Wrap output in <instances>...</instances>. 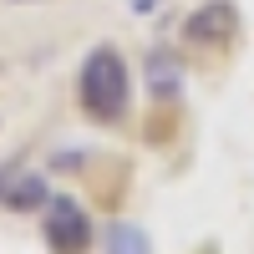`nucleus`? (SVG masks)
<instances>
[{
	"label": "nucleus",
	"instance_id": "obj_1",
	"mask_svg": "<svg viewBox=\"0 0 254 254\" xmlns=\"http://www.w3.org/2000/svg\"><path fill=\"white\" fill-rule=\"evenodd\" d=\"M76 102L87 122L97 127H117L132 107V71H127V61L117 46H92L87 61H81L76 71Z\"/></svg>",
	"mask_w": 254,
	"mask_h": 254
},
{
	"label": "nucleus",
	"instance_id": "obj_2",
	"mask_svg": "<svg viewBox=\"0 0 254 254\" xmlns=\"http://www.w3.org/2000/svg\"><path fill=\"white\" fill-rule=\"evenodd\" d=\"M41 239H46L51 254H92L97 244V224L71 193H51V203L41 208Z\"/></svg>",
	"mask_w": 254,
	"mask_h": 254
},
{
	"label": "nucleus",
	"instance_id": "obj_3",
	"mask_svg": "<svg viewBox=\"0 0 254 254\" xmlns=\"http://www.w3.org/2000/svg\"><path fill=\"white\" fill-rule=\"evenodd\" d=\"M234 36H239L234 0H203V5L183 20V41L188 46H229Z\"/></svg>",
	"mask_w": 254,
	"mask_h": 254
},
{
	"label": "nucleus",
	"instance_id": "obj_4",
	"mask_svg": "<svg viewBox=\"0 0 254 254\" xmlns=\"http://www.w3.org/2000/svg\"><path fill=\"white\" fill-rule=\"evenodd\" d=\"M142 81H147V92H153V102L173 107L183 97V56H173L168 46H153L142 56Z\"/></svg>",
	"mask_w": 254,
	"mask_h": 254
},
{
	"label": "nucleus",
	"instance_id": "obj_5",
	"mask_svg": "<svg viewBox=\"0 0 254 254\" xmlns=\"http://www.w3.org/2000/svg\"><path fill=\"white\" fill-rule=\"evenodd\" d=\"M46 203H51V183L46 173H31V168H15L0 193V208H10V214H41Z\"/></svg>",
	"mask_w": 254,
	"mask_h": 254
},
{
	"label": "nucleus",
	"instance_id": "obj_6",
	"mask_svg": "<svg viewBox=\"0 0 254 254\" xmlns=\"http://www.w3.org/2000/svg\"><path fill=\"white\" fill-rule=\"evenodd\" d=\"M102 254H153V239H147L137 224L112 219L107 229H102Z\"/></svg>",
	"mask_w": 254,
	"mask_h": 254
},
{
	"label": "nucleus",
	"instance_id": "obj_7",
	"mask_svg": "<svg viewBox=\"0 0 254 254\" xmlns=\"http://www.w3.org/2000/svg\"><path fill=\"white\" fill-rule=\"evenodd\" d=\"M10 173H15V163H0V193H5V183H10Z\"/></svg>",
	"mask_w": 254,
	"mask_h": 254
}]
</instances>
